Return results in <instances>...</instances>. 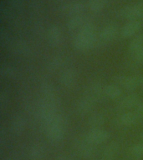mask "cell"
Returning <instances> with one entry per match:
<instances>
[{
	"instance_id": "cell-22",
	"label": "cell",
	"mask_w": 143,
	"mask_h": 160,
	"mask_svg": "<svg viewBox=\"0 0 143 160\" xmlns=\"http://www.w3.org/2000/svg\"><path fill=\"white\" fill-rule=\"evenodd\" d=\"M105 118L101 113H95L93 114L89 119V125L93 128H100V127L104 124Z\"/></svg>"
},
{
	"instance_id": "cell-29",
	"label": "cell",
	"mask_w": 143,
	"mask_h": 160,
	"mask_svg": "<svg viewBox=\"0 0 143 160\" xmlns=\"http://www.w3.org/2000/svg\"><path fill=\"white\" fill-rule=\"evenodd\" d=\"M8 96L7 94H4V92H3L1 94V97H0V104H1V108H3L7 105L8 102Z\"/></svg>"
},
{
	"instance_id": "cell-30",
	"label": "cell",
	"mask_w": 143,
	"mask_h": 160,
	"mask_svg": "<svg viewBox=\"0 0 143 160\" xmlns=\"http://www.w3.org/2000/svg\"><path fill=\"white\" fill-rule=\"evenodd\" d=\"M135 113L137 117H143V101L137 105V109Z\"/></svg>"
},
{
	"instance_id": "cell-34",
	"label": "cell",
	"mask_w": 143,
	"mask_h": 160,
	"mask_svg": "<svg viewBox=\"0 0 143 160\" xmlns=\"http://www.w3.org/2000/svg\"><path fill=\"white\" fill-rule=\"evenodd\" d=\"M5 160H13V159H10V158H8V159H5Z\"/></svg>"
},
{
	"instance_id": "cell-32",
	"label": "cell",
	"mask_w": 143,
	"mask_h": 160,
	"mask_svg": "<svg viewBox=\"0 0 143 160\" xmlns=\"http://www.w3.org/2000/svg\"><path fill=\"white\" fill-rule=\"evenodd\" d=\"M56 160H71V158L67 156H60Z\"/></svg>"
},
{
	"instance_id": "cell-16",
	"label": "cell",
	"mask_w": 143,
	"mask_h": 160,
	"mask_svg": "<svg viewBox=\"0 0 143 160\" xmlns=\"http://www.w3.org/2000/svg\"><path fill=\"white\" fill-rule=\"evenodd\" d=\"M138 101H139V98L137 95L135 93H131L123 98L120 103V108L123 109L131 108L138 104Z\"/></svg>"
},
{
	"instance_id": "cell-13",
	"label": "cell",
	"mask_w": 143,
	"mask_h": 160,
	"mask_svg": "<svg viewBox=\"0 0 143 160\" xmlns=\"http://www.w3.org/2000/svg\"><path fill=\"white\" fill-rule=\"evenodd\" d=\"M102 92L103 89L100 83H99V82H92L91 84L89 85L86 88V95L85 96L90 98L94 101H96L101 96Z\"/></svg>"
},
{
	"instance_id": "cell-2",
	"label": "cell",
	"mask_w": 143,
	"mask_h": 160,
	"mask_svg": "<svg viewBox=\"0 0 143 160\" xmlns=\"http://www.w3.org/2000/svg\"><path fill=\"white\" fill-rule=\"evenodd\" d=\"M63 115L55 116L51 122L45 128L49 141L52 143H58L64 138L65 132V121Z\"/></svg>"
},
{
	"instance_id": "cell-33",
	"label": "cell",
	"mask_w": 143,
	"mask_h": 160,
	"mask_svg": "<svg viewBox=\"0 0 143 160\" xmlns=\"http://www.w3.org/2000/svg\"><path fill=\"white\" fill-rule=\"evenodd\" d=\"M141 138H142V140H143V132H142V134H141Z\"/></svg>"
},
{
	"instance_id": "cell-9",
	"label": "cell",
	"mask_w": 143,
	"mask_h": 160,
	"mask_svg": "<svg viewBox=\"0 0 143 160\" xmlns=\"http://www.w3.org/2000/svg\"><path fill=\"white\" fill-rule=\"evenodd\" d=\"M48 42L52 47H58L62 42V32L58 26L52 25L48 31Z\"/></svg>"
},
{
	"instance_id": "cell-35",
	"label": "cell",
	"mask_w": 143,
	"mask_h": 160,
	"mask_svg": "<svg viewBox=\"0 0 143 160\" xmlns=\"http://www.w3.org/2000/svg\"><path fill=\"white\" fill-rule=\"evenodd\" d=\"M141 82H142V83H143V77H142V78H141Z\"/></svg>"
},
{
	"instance_id": "cell-25",
	"label": "cell",
	"mask_w": 143,
	"mask_h": 160,
	"mask_svg": "<svg viewBox=\"0 0 143 160\" xmlns=\"http://www.w3.org/2000/svg\"><path fill=\"white\" fill-rule=\"evenodd\" d=\"M130 153L133 157L135 158H140L143 156V144L142 143H138V144L134 145L130 148Z\"/></svg>"
},
{
	"instance_id": "cell-5",
	"label": "cell",
	"mask_w": 143,
	"mask_h": 160,
	"mask_svg": "<svg viewBox=\"0 0 143 160\" xmlns=\"http://www.w3.org/2000/svg\"><path fill=\"white\" fill-rule=\"evenodd\" d=\"M109 138H110L109 132L102 128H93L86 135V138L95 145L105 142Z\"/></svg>"
},
{
	"instance_id": "cell-4",
	"label": "cell",
	"mask_w": 143,
	"mask_h": 160,
	"mask_svg": "<svg viewBox=\"0 0 143 160\" xmlns=\"http://www.w3.org/2000/svg\"><path fill=\"white\" fill-rule=\"evenodd\" d=\"M95 145L90 142L89 140L86 138V137L84 138H80L79 140H76L75 143V149L77 150L78 153L83 157H90L95 152Z\"/></svg>"
},
{
	"instance_id": "cell-20",
	"label": "cell",
	"mask_w": 143,
	"mask_h": 160,
	"mask_svg": "<svg viewBox=\"0 0 143 160\" xmlns=\"http://www.w3.org/2000/svg\"><path fill=\"white\" fill-rule=\"evenodd\" d=\"M143 47V34L136 35L132 41L130 42V45H129V52L131 54H134L135 52H136L138 50L141 48Z\"/></svg>"
},
{
	"instance_id": "cell-15",
	"label": "cell",
	"mask_w": 143,
	"mask_h": 160,
	"mask_svg": "<svg viewBox=\"0 0 143 160\" xmlns=\"http://www.w3.org/2000/svg\"><path fill=\"white\" fill-rule=\"evenodd\" d=\"M85 18L83 14L75 15V16H72L70 18L69 21L67 22L66 25L67 28L70 30H75L78 28H81L85 24Z\"/></svg>"
},
{
	"instance_id": "cell-1",
	"label": "cell",
	"mask_w": 143,
	"mask_h": 160,
	"mask_svg": "<svg viewBox=\"0 0 143 160\" xmlns=\"http://www.w3.org/2000/svg\"><path fill=\"white\" fill-rule=\"evenodd\" d=\"M96 41L95 26L86 22L76 35L74 40V46L79 51H85L91 48Z\"/></svg>"
},
{
	"instance_id": "cell-19",
	"label": "cell",
	"mask_w": 143,
	"mask_h": 160,
	"mask_svg": "<svg viewBox=\"0 0 143 160\" xmlns=\"http://www.w3.org/2000/svg\"><path fill=\"white\" fill-rule=\"evenodd\" d=\"M30 157L33 160H40L45 155V147L40 143L33 145L29 152Z\"/></svg>"
},
{
	"instance_id": "cell-23",
	"label": "cell",
	"mask_w": 143,
	"mask_h": 160,
	"mask_svg": "<svg viewBox=\"0 0 143 160\" xmlns=\"http://www.w3.org/2000/svg\"><path fill=\"white\" fill-rule=\"evenodd\" d=\"M106 4V0H89L88 7L92 12H99L104 9Z\"/></svg>"
},
{
	"instance_id": "cell-24",
	"label": "cell",
	"mask_w": 143,
	"mask_h": 160,
	"mask_svg": "<svg viewBox=\"0 0 143 160\" xmlns=\"http://www.w3.org/2000/svg\"><path fill=\"white\" fill-rule=\"evenodd\" d=\"M41 92H42L44 98H50L56 96L55 88H53L52 85L47 82H43L42 84H41Z\"/></svg>"
},
{
	"instance_id": "cell-8",
	"label": "cell",
	"mask_w": 143,
	"mask_h": 160,
	"mask_svg": "<svg viewBox=\"0 0 143 160\" xmlns=\"http://www.w3.org/2000/svg\"><path fill=\"white\" fill-rule=\"evenodd\" d=\"M142 26V22L139 20H132L123 26L120 34L123 38H130L135 35Z\"/></svg>"
},
{
	"instance_id": "cell-18",
	"label": "cell",
	"mask_w": 143,
	"mask_h": 160,
	"mask_svg": "<svg viewBox=\"0 0 143 160\" xmlns=\"http://www.w3.org/2000/svg\"><path fill=\"white\" fill-rule=\"evenodd\" d=\"M137 118V115L135 112H128L121 115L119 121H120V124L123 125V126L129 127V126H131L135 123Z\"/></svg>"
},
{
	"instance_id": "cell-17",
	"label": "cell",
	"mask_w": 143,
	"mask_h": 160,
	"mask_svg": "<svg viewBox=\"0 0 143 160\" xmlns=\"http://www.w3.org/2000/svg\"><path fill=\"white\" fill-rule=\"evenodd\" d=\"M118 149H119V145L117 142H114L110 143L103 152L104 160H112L115 157V155L117 154Z\"/></svg>"
},
{
	"instance_id": "cell-14",
	"label": "cell",
	"mask_w": 143,
	"mask_h": 160,
	"mask_svg": "<svg viewBox=\"0 0 143 160\" xmlns=\"http://www.w3.org/2000/svg\"><path fill=\"white\" fill-rule=\"evenodd\" d=\"M94 104H95V101L94 100L85 96V97L80 99V101L78 102L77 111L80 112V114L88 113V112H90L92 110Z\"/></svg>"
},
{
	"instance_id": "cell-12",
	"label": "cell",
	"mask_w": 143,
	"mask_h": 160,
	"mask_svg": "<svg viewBox=\"0 0 143 160\" xmlns=\"http://www.w3.org/2000/svg\"><path fill=\"white\" fill-rule=\"evenodd\" d=\"M118 32V28L115 23H109L103 28L100 32V38L103 41L109 42L115 38Z\"/></svg>"
},
{
	"instance_id": "cell-31",
	"label": "cell",
	"mask_w": 143,
	"mask_h": 160,
	"mask_svg": "<svg viewBox=\"0 0 143 160\" xmlns=\"http://www.w3.org/2000/svg\"><path fill=\"white\" fill-rule=\"evenodd\" d=\"M7 1L9 2L11 5H13V6H19V5L22 3L23 0H7Z\"/></svg>"
},
{
	"instance_id": "cell-3",
	"label": "cell",
	"mask_w": 143,
	"mask_h": 160,
	"mask_svg": "<svg viewBox=\"0 0 143 160\" xmlns=\"http://www.w3.org/2000/svg\"><path fill=\"white\" fill-rule=\"evenodd\" d=\"M119 14L125 19L139 20V18L143 17V5L133 4L125 6L120 10Z\"/></svg>"
},
{
	"instance_id": "cell-10",
	"label": "cell",
	"mask_w": 143,
	"mask_h": 160,
	"mask_svg": "<svg viewBox=\"0 0 143 160\" xmlns=\"http://www.w3.org/2000/svg\"><path fill=\"white\" fill-rule=\"evenodd\" d=\"M85 4L82 2H70L66 5H64L62 8V12L65 14L70 16H75V15L82 14V12L85 10Z\"/></svg>"
},
{
	"instance_id": "cell-26",
	"label": "cell",
	"mask_w": 143,
	"mask_h": 160,
	"mask_svg": "<svg viewBox=\"0 0 143 160\" xmlns=\"http://www.w3.org/2000/svg\"><path fill=\"white\" fill-rule=\"evenodd\" d=\"M1 74L3 77L6 78H11L14 75V71L13 69L12 68L9 66H3L1 68Z\"/></svg>"
},
{
	"instance_id": "cell-6",
	"label": "cell",
	"mask_w": 143,
	"mask_h": 160,
	"mask_svg": "<svg viewBox=\"0 0 143 160\" xmlns=\"http://www.w3.org/2000/svg\"><path fill=\"white\" fill-rule=\"evenodd\" d=\"M115 82L128 91H133L139 86L140 79L135 76H116L115 77Z\"/></svg>"
},
{
	"instance_id": "cell-27",
	"label": "cell",
	"mask_w": 143,
	"mask_h": 160,
	"mask_svg": "<svg viewBox=\"0 0 143 160\" xmlns=\"http://www.w3.org/2000/svg\"><path fill=\"white\" fill-rule=\"evenodd\" d=\"M62 59L60 57H55L53 58V60L50 62L49 65V68L51 70H56L58 68L60 67V65L61 64Z\"/></svg>"
},
{
	"instance_id": "cell-7",
	"label": "cell",
	"mask_w": 143,
	"mask_h": 160,
	"mask_svg": "<svg viewBox=\"0 0 143 160\" xmlns=\"http://www.w3.org/2000/svg\"><path fill=\"white\" fill-rule=\"evenodd\" d=\"M76 79H77V74H76L75 70L73 68H68L63 71L60 77L61 84L68 88H72L75 84Z\"/></svg>"
},
{
	"instance_id": "cell-11",
	"label": "cell",
	"mask_w": 143,
	"mask_h": 160,
	"mask_svg": "<svg viewBox=\"0 0 143 160\" xmlns=\"http://www.w3.org/2000/svg\"><path fill=\"white\" fill-rule=\"evenodd\" d=\"M26 128V121L22 115L17 114L11 121V131L15 135H21Z\"/></svg>"
},
{
	"instance_id": "cell-21",
	"label": "cell",
	"mask_w": 143,
	"mask_h": 160,
	"mask_svg": "<svg viewBox=\"0 0 143 160\" xmlns=\"http://www.w3.org/2000/svg\"><path fill=\"white\" fill-rule=\"evenodd\" d=\"M105 95L111 99H116L121 95V90L117 85L110 84L105 88Z\"/></svg>"
},
{
	"instance_id": "cell-28",
	"label": "cell",
	"mask_w": 143,
	"mask_h": 160,
	"mask_svg": "<svg viewBox=\"0 0 143 160\" xmlns=\"http://www.w3.org/2000/svg\"><path fill=\"white\" fill-rule=\"evenodd\" d=\"M133 57H134L135 61H137V62H143V47L138 50L137 52H135V53L133 54Z\"/></svg>"
}]
</instances>
